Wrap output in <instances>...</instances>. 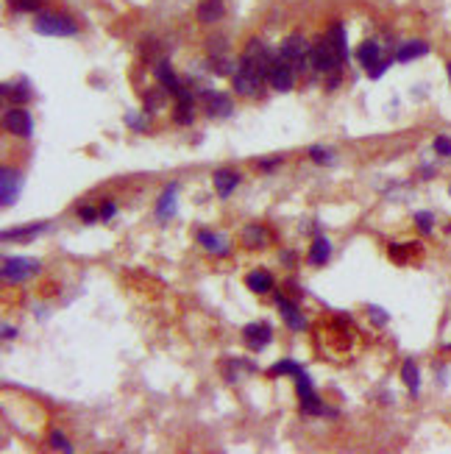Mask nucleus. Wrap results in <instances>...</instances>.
<instances>
[{"mask_svg": "<svg viewBox=\"0 0 451 454\" xmlns=\"http://www.w3.org/2000/svg\"><path fill=\"white\" fill-rule=\"evenodd\" d=\"M329 257H332V243L326 240V237H315V243H312V248H310V265H326L329 262Z\"/></svg>", "mask_w": 451, "mask_h": 454, "instance_id": "nucleus-22", "label": "nucleus"}, {"mask_svg": "<svg viewBox=\"0 0 451 454\" xmlns=\"http://www.w3.org/2000/svg\"><path fill=\"white\" fill-rule=\"evenodd\" d=\"M329 40H332V45L337 50L340 62H348V34H346V25H343V23H334V25H332Z\"/></svg>", "mask_w": 451, "mask_h": 454, "instance_id": "nucleus-21", "label": "nucleus"}, {"mask_svg": "<svg viewBox=\"0 0 451 454\" xmlns=\"http://www.w3.org/2000/svg\"><path fill=\"white\" fill-rule=\"evenodd\" d=\"M78 215L84 218V223H95V221L100 218V212H95L92 206H81V209H78Z\"/></svg>", "mask_w": 451, "mask_h": 454, "instance_id": "nucleus-35", "label": "nucleus"}, {"mask_svg": "<svg viewBox=\"0 0 451 454\" xmlns=\"http://www.w3.org/2000/svg\"><path fill=\"white\" fill-rule=\"evenodd\" d=\"M195 120V100L192 92L187 90L184 95H179V106H176V123L179 126H189Z\"/></svg>", "mask_w": 451, "mask_h": 454, "instance_id": "nucleus-19", "label": "nucleus"}, {"mask_svg": "<svg viewBox=\"0 0 451 454\" xmlns=\"http://www.w3.org/2000/svg\"><path fill=\"white\" fill-rule=\"evenodd\" d=\"M449 195H451V187H449Z\"/></svg>", "mask_w": 451, "mask_h": 454, "instance_id": "nucleus-40", "label": "nucleus"}, {"mask_svg": "<svg viewBox=\"0 0 451 454\" xmlns=\"http://www.w3.org/2000/svg\"><path fill=\"white\" fill-rule=\"evenodd\" d=\"M245 287H248L251 293L265 296V293H271L273 290V276L268 271H251L245 276Z\"/></svg>", "mask_w": 451, "mask_h": 454, "instance_id": "nucleus-18", "label": "nucleus"}, {"mask_svg": "<svg viewBox=\"0 0 451 454\" xmlns=\"http://www.w3.org/2000/svg\"><path fill=\"white\" fill-rule=\"evenodd\" d=\"M11 337H17V329L8 326V323H3V340H11Z\"/></svg>", "mask_w": 451, "mask_h": 454, "instance_id": "nucleus-37", "label": "nucleus"}, {"mask_svg": "<svg viewBox=\"0 0 451 454\" xmlns=\"http://www.w3.org/2000/svg\"><path fill=\"white\" fill-rule=\"evenodd\" d=\"M265 240H268V231L262 226H245V231H242V243H245L248 248L265 245Z\"/></svg>", "mask_w": 451, "mask_h": 454, "instance_id": "nucleus-27", "label": "nucleus"}, {"mask_svg": "<svg viewBox=\"0 0 451 454\" xmlns=\"http://www.w3.org/2000/svg\"><path fill=\"white\" fill-rule=\"evenodd\" d=\"M368 315L373 318V323H376V326H385V323L390 320V315H387L382 307H376V304H370V307H368Z\"/></svg>", "mask_w": 451, "mask_h": 454, "instance_id": "nucleus-30", "label": "nucleus"}, {"mask_svg": "<svg viewBox=\"0 0 451 454\" xmlns=\"http://www.w3.org/2000/svg\"><path fill=\"white\" fill-rule=\"evenodd\" d=\"M176 195H179V184L165 187V192H162V198H159V204H156V218H159V221H168V218L176 215Z\"/></svg>", "mask_w": 451, "mask_h": 454, "instance_id": "nucleus-13", "label": "nucleus"}, {"mask_svg": "<svg viewBox=\"0 0 451 454\" xmlns=\"http://www.w3.org/2000/svg\"><path fill=\"white\" fill-rule=\"evenodd\" d=\"M276 304H279V310H281V315H284V320H287V326H290V329L301 332V329L307 326V320H304V315L298 313V307H295V304H293L290 298L279 296V298H276Z\"/></svg>", "mask_w": 451, "mask_h": 454, "instance_id": "nucleus-15", "label": "nucleus"}, {"mask_svg": "<svg viewBox=\"0 0 451 454\" xmlns=\"http://www.w3.org/2000/svg\"><path fill=\"white\" fill-rule=\"evenodd\" d=\"M212 182H215L218 195H221V198H228V195L237 190V184L242 182V176H240V173H234V170H218V173L212 176Z\"/></svg>", "mask_w": 451, "mask_h": 454, "instance_id": "nucleus-16", "label": "nucleus"}, {"mask_svg": "<svg viewBox=\"0 0 451 454\" xmlns=\"http://www.w3.org/2000/svg\"><path fill=\"white\" fill-rule=\"evenodd\" d=\"M117 215V206L112 204V201H106L103 206H100V221H109V218H115Z\"/></svg>", "mask_w": 451, "mask_h": 454, "instance_id": "nucleus-36", "label": "nucleus"}, {"mask_svg": "<svg viewBox=\"0 0 451 454\" xmlns=\"http://www.w3.org/2000/svg\"><path fill=\"white\" fill-rule=\"evenodd\" d=\"M198 243H201L209 254H215V257H226V254L231 251V245L226 243L223 234H215V231H206V228L198 231Z\"/></svg>", "mask_w": 451, "mask_h": 454, "instance_id": "nucleus-11", "label": "nucleus"}, {"mask_svg": "<svg viewBox=\"0 0 451 454\" xmlns=\"http://www.w3.org/2000/svg\"><path fill=\"white\" fill-rule=\"evenodd\" d=\"M20 190H23V176L17 170H11V168H3L0 170V204L3 206L17 204Z\"/></svg>", "mask_w": 451, "mask_h": 454, "instance_id": "nucleus-5", "label": "nucleus"}, {"mask_svg": "<svg viewBox=\"0 0 451 454\" xmlns=\"http://www.w3.org/2000/svg\"><path fill=\"white\" fill-rule=\"evenodd\" d=\"M204 100H206V115L209 117H228L231 115V98L223 92H204Z\"/></svg>", "mask_w": 451, "mask_h": 454, "instance_id": "nucleus-10", "label": "nucleus"}, {"mask_svg": "<svg viewBox=\"0 0 451 454\" xmlns=\"http://www.w3.org/2000/svg\"><path fill=\"white\" fill-rule=\"evenodd\" d=\"M357 59H360V64L365 70H370L373 64H379L382 62V42H376V40H365L360 47H357Z\"/></svg>", "mask_w": 451, "mask_h": 454, "instance_id": "nucleus-14", "label": "nucleus"}, {"mask_svg": "<svg viewBox=\"0 0 451 454\" xmlns=\"http://www.w3.org/2000/svg\"><path fill=\"white\" fill-rule=\"evenodd\" d=\"M0 92H3V98H14V103H25L31 98L28 81H23V84H3Z\"/></svg>", "mask_w": 451, "mask_h": 454, "instance_id": "nucleus-26", "label": "nucleus"}, {"mask_svg": "<svg viewBox=\"0 0 451 454\" xmlns=\"http://www.w3.org/2000/svg\"><path fill=\"white\" fill-rule=\"evenodd\" d=\"M449 81H451V62H449Z\"/></svg>", "mask_w": 451, "mask_h": 454, "instance_id": "nucleus-39", "label": "nucleus"}, {"mask_svg": "<svg viewBox=\"0 0 451 454\" xmlns=\"http://www.w3.org/2000/svg\"><path fill=\"white\" fill-rule=\"evenodd\" d=\"M432 221H435V218H432L429 212H415V226L421 228L423 234H432V228H435Z\"/></svg>", "mask_w": 451, "mask_h": 454, "instance_id": "nucleus-29", "label": "nucleus"}, {"mask_svg": "<svg viewBox=\"0 0 451 454\" xmlns=\"http://www.w3.org/2000/svg\"><path fill=\"white\" fill-rule=\"evenodd\" d=\"M34 273H40V260L34 257H6L3 260V279L6 281H28Z\"/></svg>", "mask_w": 451, "mask_h": 454, "instance_id": "nucleus-4", "label": "nucleus"}, {"mask_svg": "<svg viewBox=\"0 0 451 454\" xmlns=\"http://www.w3.org/2000/svg\"><path fill=\"white\" fill-rule=\"evenodd\" d=\"M226 14V6H223V0H201L198 3V20L201 23H218L221 17Z\"/></svg>", "mask_w": 451, "mask_h": 454, "instance_id": "nucleus-17", "label": "nucleus"}, {"mask_svg": "<svg viewBox=\"0 0 451 454\" xmlns=\"http://www.w3.org/2000/svg\"><path fill=\"white\" fill-rule=\"evenodd\" d=\"M156 78H159V84H162V87H165V90L168 92H173V95H176V98H179V95H184V87H181V81L179 78H176V73H173V67H170V62H159V64H156Z\"/></svg>", "mask_w": 451, "mask_h": 454, "instance_id": "nucleus-12", "label": "nucleus"}, {"mask_svg": "<svg viewBox=\"0 0 451 454\" xmlns=\"http://www.w3.org/2000/svg\"><path fill=\"white\" fill-rule=\"evenodd\" d=\"M47 223H31V226L23 228H6L3 231V240H28V237H37L40 231H45Z\"/></svg>", "mask_w": 451, "mask_h": 454, "instance_id": "nucleus-24", "label": "nucleus"}, {"mask_svg": "<svg viewBox=\"0 0 451 454\" xmlns=\"http://www.w3.org/2000/svg\"><path fill=\"white\" fill-rule=\"evenodd\" d=\"M390 64H393L390 59H382L379 64H373V67H370V70H365V73H368V76H370V78L376 81V78H382V76L387 73V67H390Z\"/></svg>", "mask_w": 451, "mask_h": 454, "instance_id": "nucleus-31", "label": "nucleus"}, {"mask_svg": "<svg viewBox=\"0 0 451 454\" xmlns=\"http://www.w3.org/2000/svg\"><path fill=\"white\" fill-rule=\"evenodd\" d=\"M37 6V0H20V8H34Z\"/></svg>", "mask_w": 451, "mask_h": 454, "instance_id": "nucleus-38", "label": "nucleus"}, {"mask_svg": "<svg viewBox=\"0 0 451 454\" xmlns=\"http://www.w3.org/2000/svg\"><path fill=\"white\" fill-rule=\"evenodd\" d=\"M34 31L42 37H76L78 25L76 20H70L67 14H53V11H42L34 20Z\"/></svg>", "mask_w": 451, "mask_h": 454, "instance_id": "nucleus-1", "label": "nucleus"}, {"mask_svg": "<svg viewBox=\"0 0 451 454\" xmlns=\"http://www.w3.org/2000/svg\"><path fill=\"white\" fill-rule=\"evenodd\" d=\"M429 53V45L426 42H421V40H409L404 45L396 50V62H412V59H421V56H426Z\"/></svg>", "mask_w": 451, "mask_h": 454, "instance_id": "nucleus-20", "label": "nucleus"}, {"mask_svg": "<svg viewBox=\"0 0 451 454\" xmlns=\"http://www.w3.org/2000/svg\"><path fill=\"white\" fill-rule=\"evenodd\" d=\"M3 126L8 134H17V136H31L34 134V120L25 109H8L3 115Z\"/></svg>", "mask_w": 451, "mask_h": 454, "instance_id": "nucleus-7", "label": "nucleus"}, {"mask_svg": "<svg viewBox=\"0 0 451 454\" xmlns=\"http://www.w3.org/2000/svg\"><path fill=\"white\" fill-rule=\"evenodd\" d=\"M304 371V365H298L295 360H279V363H273L271 368H268V376H287V373H293V376H298Z\"/></svg>", "mask_w": 451, "mask_h": 454, "instance_id": "nucleus-25", "label": "nucleus"}, {"mask_svg": "<svg viewBox=\"0 0 451 454\" xmlns=\"http://www.w3.org/2000/svg\"><path fill=\"white\" fill-rule=\"evenodd\" d=\"M268 84L279 92L293 90V84H295V70H293V64H287L284 59H279V56H276L271 73H268Z\"/></svg>", "mask_w": 451, "mask_h": 454, "instance_id": "nucleus-6", "label": "nucleus"}, {"mask_svg": "<svg viewBox=\"0 0 451 454\" xmlns=\"http://www.w3.org/2000/svg\"><path fill=\"white\" fill-rule=\"evenodd\" d=\"M435 153L451 156V136H438V139H435Z\"/></svg>", "mask_w": 451, "mask_h": 454, "instance_id": "nucleus-33", "label": "nucleus"}, {"mask_svg": "<svg viewBox=\"0 0 451 454\" xmlns=\"http://www.w3.org/2000/svg\"><path fill=\"white\" fill-rule=\"evenodd\" d=\"M271 337H273L271 323H248V326L242 329V340L248 343V349H251V351L265 349V346L271 343Z\"/></svg>", "mask_w": 451, "mask_h": 454, "instance_id": "nucleus-8", "label": "nucleus"}, {"mask_svg": "<svg viewBox=\"0 0 451 454\" xmlns=\"http://www.w3.org/2000/svg\"><path fill=\"white\" fill-rule=\"evenodd\" d=\"M402 379H404L409 396H418V393H421V373H418L415 360H404V365H402Z\"/></svg>", "mask_w": 451, "mask_h": 454, "instance_id": "nucleus-23", "label": "nucleus"}, {"mask_svg": "<svg viewBox=\"0 0 451 454\" xmlns=\"http://www.w3.org/2000/svg\"><path fill=\"white\" fill-rule=\"evenodd\" d=\"M126 126H131L134 132H145V126H148V120H145V117H136L134 112H129V115H126Z\"/></svg>", "mask_w": 451, "mask_h": 454, "instance_id": "nucleus-34", "label": "nucleus"}, {"mask_svg": "<svg viewBox=\"0 0 451 454\" xmlns=\"http://www.w3.org/2000/svg\"><path fill=\"white\" fill-rule=\"evenodd\" d=\"M262 81H265V78H259L257 73L237 67V73H234V92H237V95H245V98H254V95H259V90H262Z\"/></svg>", "mask_w": 451, "mask_h": 454, "instance_id": "nucleus-9", "label": "nucleus"}, {"mask_svg": "<svg viewBox=\"0 0 451 454\" xmlns=\"http://www.w3.org/2000/svg\"><path fill=\"white\" fill-rule=\"evenodd\" d=\"M50 446H53V449H62V452H73V446H70V443H67V438H64V435H62V432H53V435H50Z\"/></svg>", "mask_w": 451, "mask_h": 454, "instance_id": "nucleus-32", "label": "nucleus"}, {"mask_svg": "<svg viewBox=\"0 0 451 454\" xmlns=\"http://www.w3.org/2000/svg\"><path fill=\"white\" fill-rule=\"evenodd\" d=\"M310 50L312 47L307 45V40L301 34H293L281 42V50H279V59H284L287 64H293L295 73H304L307 64H310Z\"/></svg>", "mask_w": 451, "mask_h": 454, "instance_id": "nucleus-3", "label": "nucleus"}, {"mask_svg": "<svg viewBox=\"0 0 451 454\" xmlns=\"http://www.w3.org/2000/svg\"><path fill=\"white\" fill-rule=\"evenodd\" d=\"M310 159H312L315 165H332V162H334L332 151H326V148H320V145H312V148H310Z\"/></svg>", "mask_w": 451, "mask_h": 454, "instance_id": "nucleus-28", "label": "nucleus"}, {"mask_svg": "<svg viewBox=\"0 0 451 454\" xmlns=\"http://www.w3.org/2000/svg\"><path fill=\"white\" fill-rule=\"evenodd\" d=\"M310 64L315 67L317 73H323V76H337L340 73V56H337V50L332 45V40L326 37V40H317L312 50H310Z\"/></svg>", "mask_w": 451, "mask_h": 454, "instance_id": "nucleus-2", "label": "nucleus"}]
</instances>
